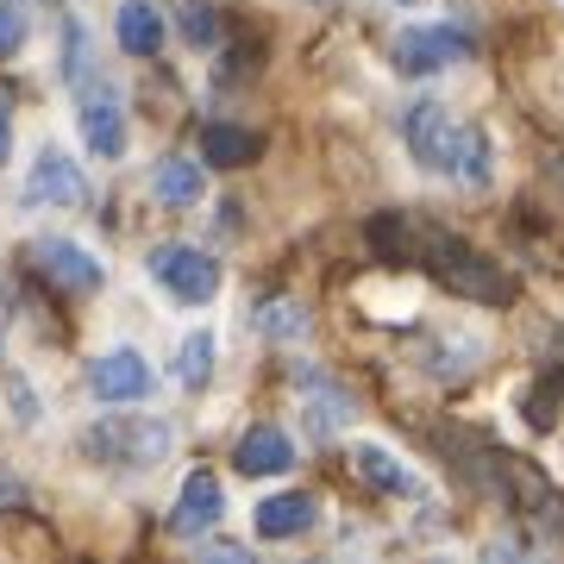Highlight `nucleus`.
Wrapping results in <instances>:
<instances>
[{
  "label": "nucleus",
  "mask_w": 564,
  "mask_h": 564,
  "mask_svg": "<svg viewBox=\"0 0 564 564\" xmlns=\"http://www.w3.org/2000/svg\"><path fill=\"white\" fill-rule=\"evenodd\" d=\"M402 139H408V151H414V163L433 170V176H452V182H464V188H484V182L496 176V144H489V132L484 126L452 120V107H440V101L408 107Z\"/></svg>",
  "instance_id": "nucleus-1"
},
{
  "label": "nucleus",
  "mask_w": 564,
  "mask_h": 564,
  "mask_svg": "<svg viewBox=\"0 0 564 564\" xmlns=\"http://www.w3.org/2000/svg\"><path fill=\"white\" fill-rule=\"evenodd\" d=\"M421 263L433 270V282H440V289H452V295H464V302H484V307L514 302V282H508L502 263L484 258V251H470L464 239H452V232H440V226H433V239H426Z\"/></svg>",
  "instance_id": "nucleus-2"
},
{
  "label": "nucleus",
  "mask_w": 564,
  "mask_h": 564,
  "mask_svg": "<svg viewBox=\"0 0 564 564\" xmlns=\"http://www.w3.org/2000/svg\"><path fill=\"white\" fill-rule=\"evenodd\" d=\"M170 421H151V414H113V421H95L82 433V452L95 464H113V470H151V464L170 458Z\"/></svg>",
  "instance_id": "nucleus-3"
},
{
  "label": "nucleus",
  "mask_w": 564,
  "mask_h": 564,
  "mask_svg": "<svg viewBox=\"0 0 564 564\" xmlns=\"http://www.w3.org/2000/svg\"><path fill=\"white\" fill-rule=\"evenodd\" d=\"M144 263H151V276L188 307H202V302L220 295V263L207 258L202 245H151V258Z\"/></svg>",
  "instance_id": "nucleus-4"
},
{
  "label": "nucleus",
  "mask_w": 564,
  "mask_h": 564,
  "mask_svg": "<svg viewBox=\"0 0 564 564\" xmlns=\"http://www.w3.org/2000/svg\"><path fill=\"white\" fill-rule=\"evenodd\" d=\"M76 126H82V144L95 158H120L126 151V101L113 82H95L82 76L76 82Z\"/></svg>",
  "instance_id": "nucleus-5"
},
{
  "label": "nucleus",
  "mask_w": 564,
  "mask_h": 564,
  "mask_svg": "<svg viewBox=\"0 0 564 564\" xmlns=\"http://www.w3.org/2000/svg\"><path fill=\"white\" fill-rule=\"evenodd\" d=\"M389 57H395V76H440V69L470 57V39L452 25H408Z\"/></svg>",
  "instance_id": "nucleus-6"
},
{
  "label": "nucleus",
  "mask_w": 564,
  "mask_h": 564,
  "mask_svg": "<svg viewBox=\"0 0 564 564\" xmlns=\"http://www.w3.org/2000/svg\"><path fill=\"white\" fill-rule=\"evenodd\" d=\"M32 263H39V276L51 282V289H63V295H95L101 289V263L88 258L82 245H69V239H39L32 245Z\"/></svg>",
  "instance_id": "nucleus-7"
},
{
  "label": "nucleus",
  "mask_w": 564,
  "mask_h": 564,
  "mask_svg": "<svg viewBox=\"0 0 564 564\" xmlns=\"http://www.w3.org/2000/svg\"><path fill=\"white\" fill-rule=\"evenodd\" d=\"M88 195L82 163H69L63 151H39V163L25 170V207H76Z\"/></svg>",
  "instance_id": "nucleus-8"
},
{
  "label": "nucleus",
  "mask_w": 564,
  "mask_h": 564,
  "mask_svg": "<svg viewBox=\"0 0 564 564\" xmlns=\"http://www.w3.org/2000/svg\"><path fill=\"white\" fill-rule=\"evenodd\" d=\"M226 514V496H220V477H207V470H195L188 484H182L176 508H170V533L176 540H202V533H214Z\"/></svg>",
  "instance_id": "nucleus-9"
},
{
  "label": "nucleus",
  "mask_w": 564,
  "mask_h": 564,
  "mask_svg": "<svg viewBox=\"0 0 564 564\" xmlns=\"http://www.w3.org/2000/svg\"><path fill=\"white\" fill-rule=\"evenodd\" d=\"M88 395L95 402H139V395H151V364L139 351H107L88 364Z\"/></svg>",
  "instance_id": "nucleus-10"
},
{
  "label": "nucleus",
  "mask_w": 564,
  "mask_h": 564,
  "mask_svg": "<svg viewBox=\"0 0 564 564\" xmlns=\"http://www.w3.org/2000/svg\"><path fill=\"white\" fill-rule=\"evenodd\" d=\"M314 521H321V502L302 496V489L258 502V533L263 540H302V533H314Z\"/></svg>",
  "instance_id": "nucleus-11"
},
{
  "label": "nucleus",
  "mask_w": 564,
  "mask_h": 564,
  "mask_svg": "<svg viewBox=\"0 0 564 564\" xmlns=\"http://www.w3.org/2000/svg\"><path fill=\"white\" fill-rule=\"evenodd\" d=\"M295 389L307 395V433H314V440H333V433L345 426V414H351V395L333 389V383H321L314 370H295Z\"/></svg>",
  "instance_id": "nucleus-12"
},
{
  "label": "nucleus",
  "mask_w": 564,
  "mask_h": 564,
  "mask_svg": "<svg viewBox=\"0 0 564 564\" xmlns=\"http://www.w3.org/2000/svg\"><path fill=\"white\" fill-rule=\"evenodd\" d=\"M295 464V445H289V433H276V426H251L239 440V470L245 477H282Z\"/></svg>",
  "instance_id": "nucleus-13"
},
{
  "label": "nucleus",
  "mask_w": 564,
  "mask_h": 564,
  "mask_svg": "<svg viewBox=\"0 0 564 564\" xmlns=\"http://www.w3.org/2000/svg\"><path fill=\"white\" fill-rule=\"evenodd\" d=\"M258 151H263L258 132H245V126H226V120L202 126V163L207 170H245Z\"/></svg>",
  "instance_id": "nucleus-14"
},
{
  "label": "nucleus",
  "mask_w": 564,
  "mask_h": 564,
  "mask_svg": "<svg viewBox=\"0 0 564 564\" xmlns=\"http://www.w3.org/2000/svg\"><path fill=\"white\" fill-rule=\"evenodd\" d=\"M113 32H120L126 57H158L163 51V13L151 7V0H126L120 20H113Z\"/></svg>",
  "instance_id": "nucleus-15"
},
{
  "label": "nucleus",
  "mask_w": 564,
  "mask_h": 564,
  "mask_svg": "<svg viewBox=\"0 0 564 564\" xmlns=\"http://www.w3.org/2000/svg\"><path fill=\"white\" fill-rule=\"evenodd\" d=\"M202 170H207V163H195V158H163L158 176H151V195H158L163 207L202 202Z\"/></svg>",
  "instance_id": "nucleus-16"
},
{
  "label": "nucleus",
  "mask_w": 564,
  "mask_h": 564,
  "mask_svg": "<svg viewBox=\"0 0 564 564\" xmlns=\"http://www.w3.org/2000/svg\"><path fill=\"white\" fill-rule=\"evenodd\" d=\"M351 464H358V477L370 489H383V496H414V477L389 458L383 445H351Z\"/></svg>",
  "instance_id": "nucleus-17"
},
{
  "label": "nucleus",
  "mask_w": 564,
  "mask_h": 564,
  "mask_svg": "<svg viewBox=\"0 0 564 564\" xmlns=\"http://www.w3.org/2000/svg\"><path fill=\"white\" fill-rule=\"evenodd\" d=\"M207 377H214V333H188L176 351V383L182 389H207Z\"/></svg>",
  "instance_id": "nucleus-18"
},
{
  "label": "nucleus",
  "mask_w": 564,
  "mask_h": 564,
  "mask_svg": "<svg viewBox=\"0 0 564 564\" xmlns=\"http://www.w3.org/2000/svg\"><path fill=\"white\" fill-rule=\"evenodd\" d=\"M258 326L270 333V339H302V333H307V307L289 302V295H270L263 314H258Z\"/></svg>",
  "instance_id": "nucleus-19"
},
{
  "label": "nucleus",
  "mask_w": 564,
  "mask_h": 564,
  "mask_svg": "<svg viewBox=\"0 0 564 564\" xmlns=\"http://www.w3.org/2000/svg\"><path fill=\"white\" fill-rule=\"evenodd\" d=\"M176 25H182V39L195 44V51H214V44H220V13H214L207 0H188V7L176 13Z\"/></svg>",
  "instance_id": "nucleus-20"
},
{
  "label": "nucleus",
  "mask_w": 564,
  "mask_h": 564,
  "mask_svg": "<svg viewBox=\"0 0 564 564\" xmlns=\"http://www.w3.org/2000/svg\"><path fill=\"white\" fill-rule=\"evenodd\" d=\"M0 389H7V402H13V421L39 426V395H32V383H25L20 370H0Z\"/></svg>",
  "instance_id": "nucleus-21"
},
{
  "label": "nucleus",
  "mask_w": 564,
  "mask_h": 564,
  "mask_svg": "<svg viewBox=\"0 0 564 564\" xmlns=\"http://www.w3.org/2000/svg\"><path fill=\"white\" fill-rule=\"evenodd\" d=\"M25 44V7L20 0H0V57H13Z\"/></svg>",
  "instance_id": "nucleus-22"
},
{
  "label": "nucleus",
  "mask_w": 564,
  "mask_h": 564,
  "mask_svg": "<svg viewBox=\"0 0 564 564\" xmlns=\"http://www.w3.org/2000/svg\"><path fill=\"white\" fill-rule=\"evenodd\" d=\"M558 395H564L558 383H540V389H533V395H527V426H540V433H545V426L558 421Z\"/></svg>",
  "instance_id": "nucleus-23"
},
{
  "label": "nucleus",
  "mask_w": 564,
  "mask_h": 564,
  "mask_svg": "<svg viewBox=\"0 0 564 564\" xmlns=\"http://www.w3.org/2000/svg\"><path fill=\"white\" fill-rule=\"evenodd\" d=\"M7 151H13V107L0 101V163H7Z\"/></svg>",
  "instance_id": "nucleus-24"
},
{
  "label": "nucleus",
  "mask_w": 564,
  "mask_h": 564,
  "mask_svg": "<svg viewBox=\"0 0 564 564\" xmlns=\"http://www.w3.org/2000/svg\"><path fill=\"white\" fill-rule=\"evenodd\" d=\"M0 339H7V321H0Z\"/></svg>",
  "instance_id": "nucleus-25"
},
{
  "label": "nucleus",
  "mask_w": 564,
  "mask_h": 564,
  "mask_svg": "<svg viewBox=\"0 0 564 564\" xmlns=\"http://www.w3.org/2000/svg\"><path fill=\"white\" fill-rule=\"evenodd\" d=\"M395 7H414V0H395Z\"/></svg>",
  "instance_id": "nucleus-26"
}]
</instances>
